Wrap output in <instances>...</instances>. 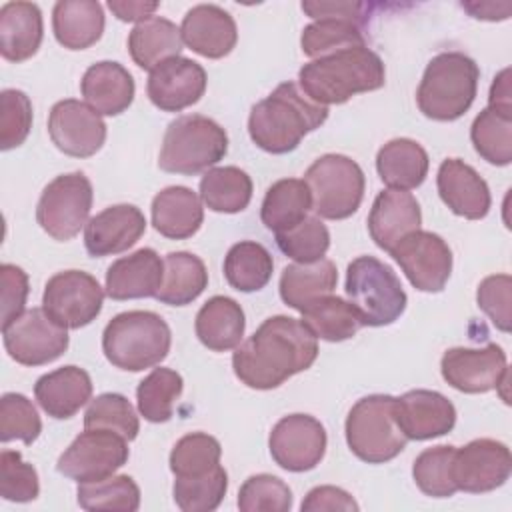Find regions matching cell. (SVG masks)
<instances>
[{
    "mask_svg": "<svg viewBox=\"0 0 512 512\" xmlns=\"http://www.w3.org/2000/svg\"><path fill=\"white\" fill-rule=\"evenodd\" d=\"M318 338L290 316H270L236 348V378L254 390H272L290 376L308 370L318 356Z\"/></svg>",
    "mask_w": 512,
    "mask_h": 512,
    "instance_id": "obj_1",
    "label": "cell"
},
{
    "mask_svg": "<svg viewBox=\"0 0 512 512\" xmlns=\"http://www.w3.org/2000/svg\"><path fill=\"white\" fill-rule=\"evenodd\" d=\"M326 118V106L312 102L294 82H282L252 106L248 134L264 152L288 154L298 148L308 132L320 128Z\"/></svg>",
    "mask_w": 512,
    "mask_h": 512,
    "instance_id": "obj_2",
    "label": "cell"
},
{
    "mask_svg": "<svg viewBox=\"0 0 512 512\" xmlns=\"http://www.w3.org/2000/svg\"><path fill=\"white\" fill-rule=\"evenodd\" d=\"M302 92L316 104H344L352 96L384 86L382 58L366 46L346 48L304 64L298 72Z\"/></svg>",
    "mask_w": 512,
    "mask_h": 512,
    "instance_id": "obj_3",
    "label": "cell"
},
{
    "mask_svg": "<svg viewBox=\"0 0 512 512\" xmlns=\"http://www.w3.org/2000/svg\"><path fill=\"white\" fill-rule=\"evenodd\" d=\"M172 344L166 320L150 310L116 314L104 328L102 350L106 360L128 372H140L160 364Z\"/></svg>",
    "mask_w": 512,
    "mask_h": 512,
    "instance_id": "obj_4",
    "label": "cell"
},
{
    "mask_svg": "<svg viewBox=\"0 0 512 512\" xmlns=\"http://www.w3.org/2000/svg\"><path fill=\"white\" fill-rule=\"evenodd\" d=\"M480 70L462 52L436 54L420 80L416 102L420 112L438 122L458 120L468 112L476 98Z\"/></svg>",
    "mask_w": 512,
    "mask_h": 512,
    "instance_id": "obj_5",
    "label": "cell"
},
{
    "mask_svg": "<svg viewBox=\"0 0 512 512\" xmlns=\"http://www.w3.org/2000/svg\"><path fill=\"white\" fill-rule=\"evenodd\" d=\"M228 152L226 130L208 116L186 114L172 120L164 132L158 166L172 174L210 170Z\"/></svg>",
    "mask_w": 512,
    "mask_h": 512,
    "instance_id": "obj_6",
    "label": "cell"
},
{
    "mask_svg": "<svg viewBox=\"0 0 512 512\" xmlns=\"http://www.w3.org/2000/svg\"><path fill=\"white\" fill-rule=\"evenodd\" d=\"M344 290L362 326H388L406 310L408 296L400 278L374 256H358L348 264Z\"/></svg>",
    "mask_w": 512,
    "mask_h": 512,
    "instance_id": "obj_7",
    "label": "cell"
},
{
    "mask_svg": "<svg viewBox=\"0 0 512 512\" xmlns=\"http://www.w3.org/2000/svg\"><path fill=\"white\" fill-rule=\"evenodd\" d=\"M344 430L352 454L368 464L396 458L408 442L394 418V396L388 394L360 398L350 408Z\"/></svg>",
    "mask_w": 512,
    "mask_h": 512,
    "instance_id": "obj_8",
    "label": "cell"
},
{
    "mask_svg": "<svg viewBox=\"0 0 512 512\" xmlns=\"http://www.w3.org/2000/svg\"><path fill=\"white\" fill-rule=\"evenodd\" d=\"M310 188L312 210L320 218L344 220L352 216L364 198L366 178L356 160L344 154L316 158L304 174Z\"/></svg>",
    "mask_w": 512,
    "mask_h": 512,
    "instance_id": "obj_9",
    "label": "cell"
},
{
    "mask_svg": "<svg viewBox=\"0 0 512 512\" xmlns=\"http://www.w3.org/2000/svg\"><path fill=\"white\" fill-rule=\"evenodd\" d=\"M92 184L84 172L60 174L48 182L36 206L40 228L58 242L72 240L88 224Z\"/></svg>",
    "mask_w": 512,
    "mask_h": 512,
    "instance_id": "obj_10",
    "label": "cell"
},
{
    "mask_svg": "<svg viewBox=\"0 0 512 512\" xmlns=\"http://www.w3.org/2000/svg\"><path fill=\"white\" fill-rule=\"evenodd\" d=\"M128 456L130 450L124 436L112 430L86 428L60 454L56 470L78 484L98 482L122 468L128 462Z\"/></svg>",
    "mask_w": 512,
    "mask_h": 512,
    "instance_id": "obj_11",
    "label": "cell"
},
{
    "mask_svg": "<svg viewBox=\"0 0 512 512\" xmlns=\"http://www.w3.org/2000/svg\"><path fill=\"white\" fill-rule=\"evenodd\" d=\"M104 290L98 280L82 270H64L48 278L42 296L46 314L64 328L78 330L100 314Z\"/></svg>",
    "mask_w": 512,
    "mask_h": 512,
    "instance_id": "obj_12",
    "label": "cell"
},
{
    "mask_svg": "<svg viewBox=\"0 0 512 512\" xmlns=\"http://www.w3.org/2000/svg\"><path fill=\"white\" fill-rule=\"evenodd\" d=\"M4 348L22 366H44L68 348V328L54 322L44 308L24 310L2 328Z\"/></svg>",
    "mask_w": 512,
    "mask_h": 512,
    "instance_id": "obj_13",
    "label": "cell"
},
{
    "mask_svg": "<svg viewBox=\"0 0 512 512\" xmlns=\"http://www.w3.org/2000/svg\"><path fill=\"white\" fill-rule=\"evenodd\" d=\"M390 254L416 290H444L452 272V250L438 234L414 230L406 234Z\"/></svg>",
    "mask_w": 512,
    "mask_h": 512,
    "instance_id": "obj_14",
    "label": "cell"
},
{
    "mask_svg": "<svg viewBox=\"0 0 512 512\" xmlns=\"http://www.w3.org/2000/svg\"><path fill=\"white\" fill-rule=\"evenodd\" d=\"M326 430L310 414L280 418L268 438L272 460L288 472H308L320 464L326 452Z\"/></svg>",
    "mask_w": 512,
    "mask_h": 512,
    "instance_id": "obj_15",
    "label": "cell"
},
{
    "mask_svg": "<svg viewBox=\"0 0 512 512\" xmlns=\"http://www.w3.org/2000/svg\"><path fill=\"white\" fill-rule=\"evenodd\" d=\"M512 472V454L504 442L476 438L454 450L452 478L458 490L484 494L500 488Z\"/></svg>",
    "mask_w": 512,
    "mask_h": 512,
    "instance_id": "obj_16",
    "label": "cell"
},
{
    "mask_svg": "<svg viewBox=\"0 0 512 512\" xmlns=\"http://www.w3.org/2000/svg\"><path fill=\"white\" fill-rule=\"evenodd\" d=\"M440 372L454 390L484 394L498 388L508 374L506 352L498 344H486L484 348L456 346L444 352Z\"/></svg>",
    "mask_w": 512,
    "mask_h": 512,
    "instance_id": "obj_17",
    "label": "cell"
},
{
    "mask_svg": "<svg viewBox=\"0 0 512 512\" xmlns=\"http://www.w3.org/2000/svg\"><path fill=\"white\" fill-rule=\"evenodd\" d=\"M48 134L60 152L74 158H88L104 146L106 124L86 102L66 98L52 106Z\"/></svg>",
    "mask_w": 512,
    "mask_h": 512,
    "instance_id": "obj_18",
    "label": "cell"
},
{
    "mask_svg": "<svg viewBox=\"0 0 512 512\" xmlns=\"http://www.w3.org/2000/svg\"><path fill=\"white\" fill-rule=\"evenodd\" d=\"M206 70L184 56H174L150 70L146 94L164 112H180L196 104L206 92Z\"/></svg>",
    "mask_w": 512,
    "mask_h": 512,
    "instance_id": "obj_19",
    "label": "cell"
},
{
    "mask_svg": "<svg viewBox=\"0 0 512 512\" xmlns=\"http://www.w3.org/2000/svg\"><path fill=\"white\" fill-rule=\"evenodd\" d=\"M394 418L408 440H432L456 424L454 404L436 390H410L394 398Z\"/></svg>",
    "mask_w": 512,
    "mask_h": 512,
    "instance_id": "obj_20",
    "label": "cell"
},
{
    "mask_svg": "<svg viewBox=\"0 0 512 512\" xmlns=\"http://www.w3.org/2000/svg\"><path fill=\"white\" fill-rule=\"evenodd\" d=\"M146 232V218L134 204H114L92 216L84 230L86 252L94 258L132 248Z\"/></svg>",
    "mask_w": 512,
    "mask_h": 512,
    "instance_id": "obj_21",
    "label": "cell"
},
{
    "mask_svg": "<svg viewBox=\"0 0 512 512\" xmlns=\"http://www.w3.org/2000/svg\"><path fill=\"white\" fill-rule=\"evenodd\" d=\"M436 186L442 202L456 216L480 220L490 212L492 198L486 180L460 158H446L440 164Z\"/></svg>",
    "mask_w": 512,
    "mask_h": 512,
    "instance_id": "obj_22",
    "label": "cell"
},
{
    "mask_svg": "<svg viewBox=\"0 0 512 512\" xmlns=\"http://www.w3.org/2000/svg\"><path fill=\"white\" fill-rule=\"evenodd\" d=\"M182 42L204 58H224L238 42L234 18L216 4L192 6L182 18Z\"/></svg>",
    "mask_w": 512,
    "mask_h": 512,
    "instance_id": "obj_23",
    "label": "cell"
},
{
    "mask_svg": "<svg viewBox=\"0 0 512 512\" xmlns=\"http://www.w3.org/2000/svg\"><path fill=\"white\" fill-rule=\"evenodd\" d=\"M420 224V204L406 190H382L368 214L370 238L384 252H390L406 234L420 230Z\"/></svg>",
    "mask_w": 512,
    "mask_h": 512,
    "instance_id": "obj_24",
    "label": "cell"
},
{
    "mask_svg": "<svg viewBox=\"0 0 512 512\" xmlns=\"http://www.w3.org/2000/svg\"><path fill=\"white\" fill-rule=\"evenodd\" d=\"M164 278V260L152 248H140L114 260L106 270V294L112 300L156 296Z\"/></svg>",
    "mask_w": 512,
    "mask_h": 512,
    "instance_id": "obj_25",
    "label": "cell"
},
{
    "mask_svg": "<svg viewBox=\"0 0 512 512\" xmlns=\"http://www.w3.org/2000/svg\"><path fill=\"white\" fill-rule=\"evenodd\" d=\"M80 92L100 116H118L132 104L136 86L132 74L120 62L102 60L88 66L80 80Z\"/></svg>",
    "mask_w": 512,
    "mask_h": 512,
    "instance_id": "obj_26",
    "label": "cell"
},
{
    "mask_svg": "<svg viewBox=\"0 0 512 512\" xmlns=\"http://www.w3.org/2000/svg\"><path fill=\"white\" fill-rule=\"evenodd\" d=\"M34 396L48 416L66 420L90 400L92 380L90 374L78 366H62L36 380Z\"/></svg>",
    "mask_w": 512,
    "mask_h": 512,
    "instance_id": "obj_27",
    "label": "cell"
},
{
    "mask_svg": "<svg viewBox=\"0 0 512 512\" xmlns=\"http://www.w3.org/2000/svg\"><path fill=\"white\" fill-rule=\"evenodd\" d=\"M152 226L164 238L186 240L194 236L204 222L200 196L186 186H168L152 200Z\"/></svg>",
    "mask_w": 512,
    "mask_h": 512,
    "instance_id": "obj_28",
    "label": "cell"
},
{
    "mask_svg": "<svg viewBox=\"0 0 512 512\" xmlns=\"http://www.w3.org/2000/svg\"><path fill=\"white\" fill-rule=\"evenodd\" d=\"M42 12L34 2H6L0 8V54L10 62H24L42 44Z\"/></svg>",
    "mask_w": 512,
    "mask_h": 512,
    "instance_id": "obj_29",
    "label": "cell"
},
{
    "mask_svg": "<svg viewBox=\"0 0 512 512\" xmlns=\"http://www.w3.org/2000/svg\"><path fill=\"white\" fill-rule=\"evenodd\" d=\"M52 30L68 50H86L102 38L104 10L96 0H60L52 10Z\"/></svg>",
    "mask_w": 512,
    "mask_h": 512,
    "instance_id": "obj_30",
    "label": "cell"
},
{
    "mask_svg": "<svg viewBox=\"0 0 512 512\" xmlns=\"http://www.w3.org/2000/svg\"><path fill=\"white\" fill-rule=\"evenodd\" d=\"M246 320L242 306L228 296H212L196 314L194 330L198 340L212 352H226L240 346Z\"/></svg>",
    "mask_w": 512,
    "mask_h": 512,
    "instance_id": "obj_31",
    "label": "cell"
},
{
    "mask_svg": "<svg viewBox=\"0 0 512 512\" xmlns=\"http://www.w3.org/2000/svg\"><path fill=\"white\" fill-rule=\"evenodd\" d=\"M428 166V152L410 138H394L376 154L378 176L392 190L418 188L426 180Z\"/></svg>",
    "mask_w": 512,
    "mask_h": 512,
    "instance_id": "obj_32",
    "label": "cell"
},
{
    "mask_svg": "<svg viewBox=\"0 0 512 512\" xmlns=\"http://www.w3.org/2000/svg\"><path fill=\"white\" fill-rule=\"evenodd\" d=\"M338 282L336 264L328 258L312 264H288L280 274V298L286 306L302 312L322 296L332 294Z\"/></svg>",
    "mask_w": 512,
    "mask_h": 512,
    "instance_id": "obj_33",
    "label": "cell"
},
{
    "mask_svg": "<svg viewBox=\"0 0 512 512\" xmlns=\"http://www.w3.org/2000/svg\"><path fill=\"white\" fill-rule=\"evenodd\" d=\"M182 46L180 28L162 16L138 22L128 34V52L144 70H154L160 62L180 56Z\"/></svg>",
    "mask_w": 512,
    "mask_h": 512,
    "instance_id": "obj_34",
    "label": "cell"
},
{
    "mask_svg": "<svg viewBox=\"0 0 512 512\" xmlns=\"http://www.w3.org/2000/svg\"><path fill=\"white\" fill-rule=\"evenodd\" d=\"M310 210L312 196L308 184L300 178H282L266 190L260 218L262 224L276 234L300 224Z\"/></svg>",
    "mask_w": 512,
    "mask_h": 512,
    "instance_id": "obj_35",
    "label": "cell"
},
{
    "mask_svg": "<svg viewBox=\"0 0 512 512\" xmlns=\"http://www.w3.org/2000/svg\"><path fill=\"white\" fill-rule=\"evenodd\" d=\"M208 286V270L192 252H168L164 256V278L158 294L162 304L186 306Z\"/></svg>",
    "mask_w": 512,
    "mask_h": 512,
    "instance_id": "obj_36",
    "label": "cell"
},
{
    "mask_svg": "<svg viewBox=\"0 0 512 512\" xmlns=\"http://www.w3.org/2000/svg\"><path fill=\"white\" fill-rule=\"evenodd\" d=\"M200 200L212 212H242L252 200V180L238 166L210 168L200 180Z\"/></svg>",
    "mask_w": 512,
    "mask_h": 512,
    "instance_id": "obj_37",
    "label": "cell"
},
{
    "mask_svg": "<svg viewBox=\"0 0 512 512\" xmlns=\"http://www.w3.org/2000/svg\"><path fill=\"white\" fill-rule=\"evenodd\" d=\"M274 270L272 254L254 240L236 242L224 258V278L238 292L262 290Z\"/></svg>",
    "mask_w": 512,
    "mask_h": 512,
    "instance_id": "obj_38",
    "label": "cell"
},
{
    "mask_svg": "<svg viewBox=\"0 0 512 512\" xmlns=\"http://www.w3.org/2000/svg\"><path fill=\"white\" fill-rule=\"evenodd\" d=\"M302 324L320 340L326 342H342L352 338L360 328L362 322L356 310L340 296H322L302 312Z\"/></svg>",
    "mask_w": 512,
    "mask_h": 512,
    "instance_id": "obj_39",
    "label": "cell"
},
{
    "mask_svg": "<svg viewBox=\"0 0 512 512\" xmlns=\"http://www.w3.org/2000/svg\"><path fill=\"white\" fill-rule=\"evenodd\" d=\"M184 390V380L176 370L154 368L136 388L138 412L144 420L160 424L174 414V402Z\"/></svg>",
    "mask_w": 512,
    "mask_h": 512,
    "instance_id": "obj_40",
    "label": "cell"
},
{
    "mask_svg": "<svg viewBox=\"0 0 512 512\" xmlns=\"http://www.w3.org/2000/svg\"><path fill=\"white\" fill-rule=\"evenodd\" d=\"M300 46L306 56L316 60L338 50L366 46V38L358 22L344 18H320L302 30Z\"/></svg>",
    "mask_w": 512,
    "mask_h": 512,
    "instance_id": "obj_41",
    "label": "cell"
},
{
    "mask_svg": "<svg viewBox=\"0 0 512 512\" xmlns=\"http://www.w3.org/2000/svg\"><path fill=\"white\" fill-rule=\"evenodd\" d=\"M470 140L486 162L508 166L512 162V116L484 108L472 122Z\"/></svg>",
    "mask_w": 512,
    "mask_h": 512,
    "instance_id": "obj_42",
    "label": "cell"
},
{
    "mask_svg": "<svg viewBox=\"0 0 512 512\" xmlns=\"http://www.w3.org/2000/svg\"><path fill=\"white\" fill-rule=\"evenodd\" d=\"M78 506L84 510L136 512L140 508V488L126 474L108 476L98 482H82L76 490Z\"/></svg>",
    "mask_w": 512,
    "mask_h": 512,
    "instance_id": "obj_43",
    "label": "cell"
},
{
    "mask_svg": "<svg viewBox=\"0 0 512 512\" xmlns=\"http://www.w3.org/2000/svg\"><path fill=\"white\" fill-rule=\"evenodd\" d=\"M456 446L440 444L422 450L414 464L412 476L416 486L432 498H450L458 492L452 478V460Z\"/></svg>",
    "mask_w": 512,
    "mask_h": 512,
    "instance_id": "obj_44",
    "label": "cell"
},
{
    "mask_svg": "<svg viewBox=\"0 0 512 512\" xmlns=\"http://www.w3.org/2000/svg\"><path fill=\"white\" fill-rule=\"evenodd\" d=\"M222 446L206 432L182 436L170 452V470L176 478L202 476L220 464Z\"/></svg>",
    "mask_w": 512,
    "mask_h": 512,
    "instance_id": "obj_45",
    "label": "cell"
},
{
    "mask_svg": "<svg viewBox=\"0 0 512 512\" xmlns=\"http://www.w3.org/2000/svg\"><path fill=\"white\" fill-rule=\"evenodd\" d=\"M228 490V474L218 464L214 470L192 476V478H176L172 496L180 510L184 512H210L220 506Z\"/></svg>",
    "mask_w": 512,
    "mask_h": 512,
    "instance_id": "obj_46",
    "label": "cell"
},
{
    "mask_svg": "<svg viewBox=\"0 0 512 512\" xmlns=\"http://www.w3.org/2000/svg\"><path fill=\"white\" fill-rule=\"evenodd\" d=\"M84 428H102L112 430L124 436L128 442L134 440L140 432V422L130 400L116 392H106L96 396L84 414Z\"/></svg>",
    "mask_w": 512,
    "mask_h": 512,
    "instance_id": "obj_47",
    "label": "cell"
},
{
    "mask_svg": "<svg viewBox=\"0 0 512 512\" xmlns=\"http://www.w3.org/2000/svg\"><path fill=\"white\" fill-rule=\"evenodd\" d=\"M278 248L298 264H312L322 260L330 248V232L320 218L306 216L300 224L276 232Z\"/></svg>",
    "mask_w": 512,
    "mask_h": 512,
    "instance_id": "obj_48",
    "label": "cell"
},
{
    "mask_svg": "<svg viewBox=\"0 0 512 512\" xmlns=\"http://www.w3.org/2000/svg\"><path fill=\"white\" fill-rule=\"evenodd\" d=\"M238 508L242 512H288L292 490L278 476L254 474L238 490Z\"/></svg>",
    "mask_w": 512,
    "mask_h": 512,
    "instance_id": "obj_49",
    "label": "cell"
},
{
    "mask_svg": "<svg viewBox=\"0 0 512 512\" xmlns=\"http://www.w3.org/2000/svg\"><path fill=\"white\" fill-rule=\"evenodd\" d=\"M40 432L42 422L34 404L24 394L6 392L0 398V440L4 444L10 440L32 444Z\"/></svg>",
    "mask_w": 512,
    "mask_h": 512,
    "instance_id": "obj_50",
    "label": "cell"
},
{
    "mask_svg": "<svg viewBox=\"0 0 512 512\" xmlns=\"http://www.w3.org/2000/svg\"><path fill=\"white\" fill-rule=\"evenodd\" d=\"M40 494L38 472L18 450L0 452V496L8 502H30Z\"/></svg>",
    "mask_w": 512,
    "mask_h": 512,
    "instance_id": "obj_51",
    "label": "cell"
},
{
    "mask_svg": "<svg viewBox=\"0 0 512 512\" xmlns=\"http://www.w3.org/2000/svg\"><path fill=\"white\" fill-rule=\"evenodd\" d=\"M32 128L30 98L16 88H6L0 94V148L12 150L20 146Z\"/></svg>",
    "mask_w": 512,
    "mask_h": 512,
    "instance_id": "obj_52",
    "label": "cell"
},
{
    "mask_svg": "<svg viewBox=\"0 0 512 512\" xmlns=\"http://www.w3.org/2000/svg\"><path fill=\"white\" fill-rule=\"evenodd\" d=\"M510 288H512V280L508 274H492L478 284V292H476V302L480 310L502 332H510V322H512L510 320Z\"/></svg>",
    "mask_w": 512,
    "mask_h": 512,
    "instance_id": "obj_53",
    "label": "cell"
},
{
    "mask_svg": "<svg viewBox=\"0 0 512 512\" xmlns=\"http://www.w3.org/2000/svg\"><path fill=\"white\" fill-rule=\"evenodd\" d=\"M28 298V274L16 264L0 266V304H2V328L24 312Z\"/></svg>",
    "mask_w": 512,
    "mask_h": 512,
    "instance_id": "obj_54",
    "label": "cell"
},
{
    "mask_svg": "<svg viewBox=\"0 0 512 512\" xmlns=\"http://www.w3.org/2000/svg\"><path fill=\"white\" fill-rule=\"evenodd\" d=\"M302 512H322V510H358L356 500L342 488L336 486H316L312 488L300 504Z\"/></svg>",
    "mask_w": 512,
    "mask_h": 512,
    "instance_id": "obj_55",
    "label": "cell"
},
{
    "mask_svg": "<svg viewBox=\"0 0 512 512\" xmlns=\"http://www.w3.org/2000/svg\"><path fill=\"white\" fill-rule=\"evenodd\" d=\"M366 8H368V4H364V2H342V0H336V2L334 0L332 2H326V0L302 2V10L314 20L344 18V20L358 22L360 26L366 20V16H364Z\"/></svg>",
    "mask_w": 512,
    "mask_h": 512,
    "instance_id": "obj_56",
    "label": "cell"
},
{
    "mask_svg": "<svg viewBox=\"0 0 512 512\" xmlns=\"http://www.w3.org/2000/svg\"><path fill=\"white\" fill-rule=\"evenodd\" d=\"M108 8L122 22H144L152 18V14L160 8V4L144 2V0H110Z\"/></svg>",
    "mask_w": 512,
    "mask_h": 512,
    "instance_id": "obj_57",
    "label": "cell"
},
{
    "mask_svg": "<svg viewBox=\"0 0 512 512\" xmlns=\"http://www.w3.org/2000/svg\"><path fill=\"white\" fill-rule=\"evenodd\" d=\"M512 90H510V70L504 68L500 74H496L492 86H490V96H488V108H494L502 114L512 116Z\"/></svg>",
    "mask_w": 512,
    "mask_h": 512,
    "instance_id": "obj_58",
    "label": "cell"
},
{
    "mask_svg": "<svg viewBox=\"0 0 512 512\" xmlns=\"http://www.w3.org/2000/svg\"><path fill=\"white\" fill-rule=\"evenodd\" d=\"M462 8L478 20H506L510 16V2H462Z\"/></svg>",
    "mask_w": 512,
    "mask_h": 512,
    "instance_id": "obj_59",
    "label": "cell"
}]
</instances>
